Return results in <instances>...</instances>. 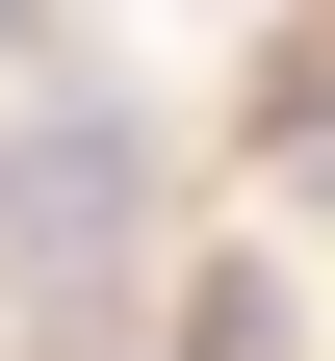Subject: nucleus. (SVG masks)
I'll use <instances>...</instances> for the list:
<instances>
[{
  "label": "nucleus",
  "instance_id": "f257e3e1",
  "mask_svg": "<svg viewBox=\"0 0 335 361\" xmlns=\"http://www.w3.org/2000/svg\"><path fill=\"white\" fill-rule=\"evenodd\" d=\"M129 233H155V129L78 104V78H26L0 104V284H104Z\"/></svg>",
  "mask_w": 335,
  "mask_h": 361
},
{
  "label": "nucleus",
  "instance_id": "f03ea898",
  "mask_svg": "<svg viewBox=\"0 0 335 361\" xmlns=\"http://www.w3.org/2000/svg\"><path fill=\"white\" fill-rule=\"evenodd\" d=\"M0 78H26V0H0Z\"/></svg>",
  "mask_w": 335,
  "mask_h": 361
}]
</instances>
